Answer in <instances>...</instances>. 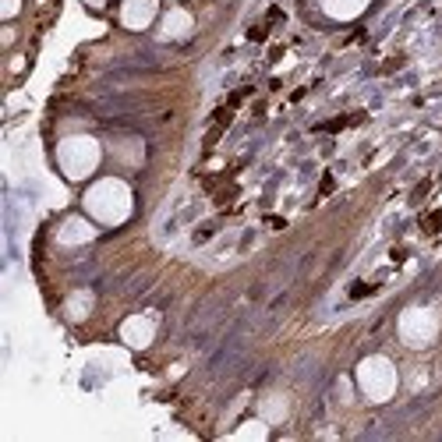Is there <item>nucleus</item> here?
<instances>
[{
    "instance_id": "f257e3e1",
    "label": "nucleus",
    "mask_w": 442,
    "mask_h": 442,
    "mask_svg": "<svg viewBox=\"0 0 442 442\" xmlns=\"http://www.w3.org/2000/svg\"><path fill=\"white\" fill-rule=\"evenodd\" d=\"M156 15V0H128L124 8V25L128 29H145Z\"/></svg>"
},
{
    "instance_id": "f03ea898",
    "label": "nucleus",
    "mask_w": 442,
    "mask_h": 442,
    "mask_svg": "<svg viewBox=\"0 0 442 442\" xmlns=\"http://www.w3.org/2000/svg\"><path fill=\"white\" fill-rule=\"evenodd\" d=\"M18 15V0H4V18H15Z\"/></svg>"
},
{
    "instance_id": "7ed1b4c3",
    "label": "nucleus",
    "mask_w": 442,
    "mask_h": 442,
    "mask_svg": "<svg viewBox=\"0 0 442 442\" xmlns=\"http://www.w3.org/2000/svg\"><path fill=\"white\" fill-rule=\"evenodd\" d=\"M85 4H88V8H93V11H100V8L107 4V0H85Z\"/></svg>"
}]
</instances>
